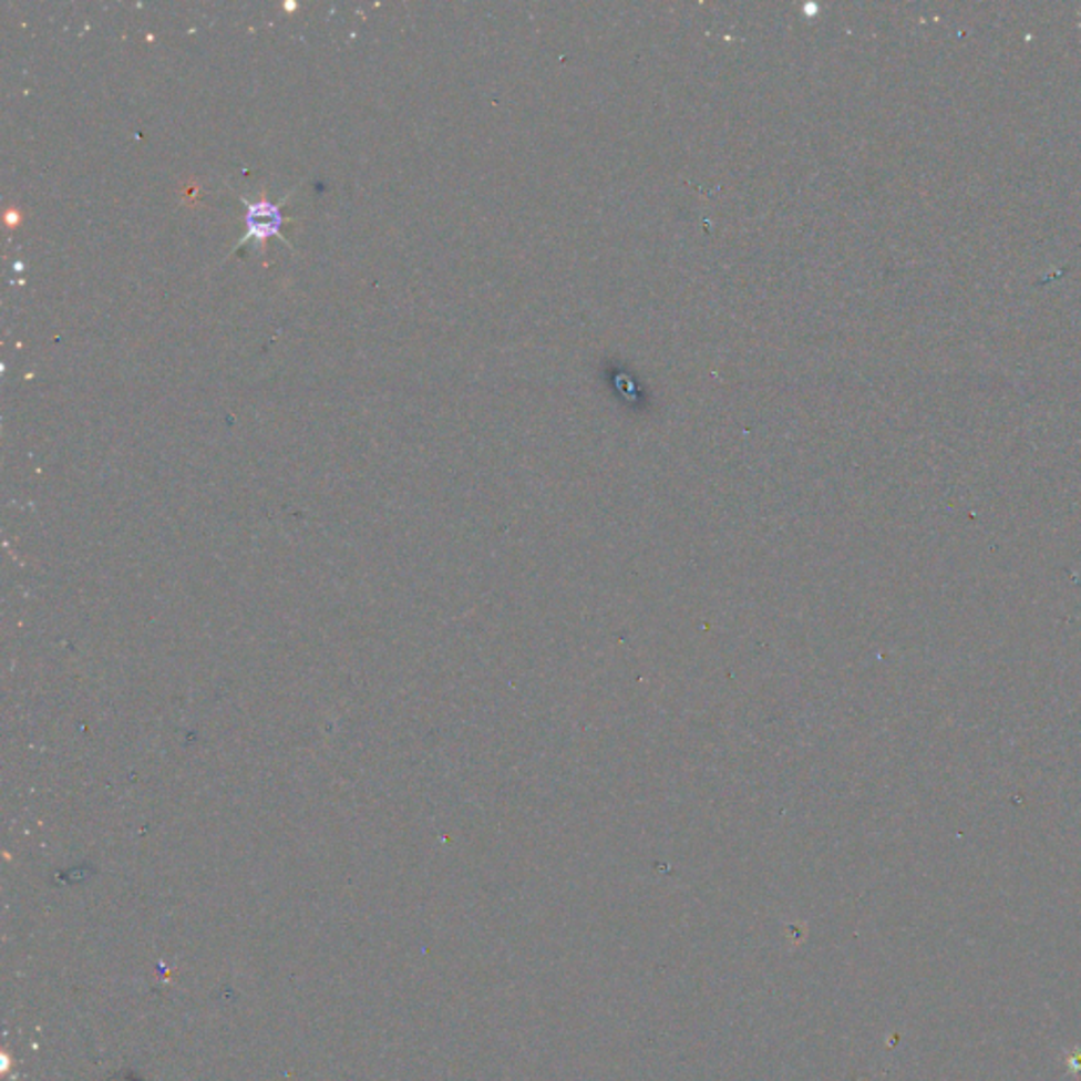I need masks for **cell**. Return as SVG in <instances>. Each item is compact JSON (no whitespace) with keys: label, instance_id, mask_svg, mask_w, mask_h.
I'll use <instances>...</instances> for the list:
<instances>
[{"label":"cell","instance_id":"cell-1","mask_svg":"<svg viewBox=\"0 0 1081 1081\" xmlns=\"http://www.w3.org/2000/svg\"><path fill=\"white\" fill-rule=\"evenodd\" d=\"M246 205H248V216H246L248 233L239 241V246H244L248 239H254V241H258V246L265 251L270 237H279L281 235V226L286 223V218L281 214V205L270 203L267 199V191L260 193V199L246 202Z\"/></svg>","mask_w":1081,"mask_h":1081},{"label":"cell","instance_id":"cell-2","mask_svg":"<svg viewBox=\"0 0 1081 1081\" xmlns=\"http://www.w3.org/2000/svg\"><path fill=\"white\" fill-rule=\"evenodd\" d=\"M1081 1052H1075L1071 1059H1069V1071L1071 1073H1078L1080 1071Z\"/></svg>","mask_w":1081,"mask_h":1081}]
</instances>
